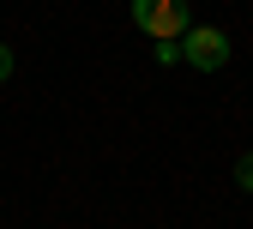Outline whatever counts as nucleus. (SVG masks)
Returning <instances> with one entry per match:
<instances>
[{
    "label": "nucleus",
    "instance_id": "nucleus-1",
    "mask_svg": "<svg viewBox=\"0 0 253 229\" xmlns=\"http://www.w3.org/2000/svg\"><path fill=\"white\" fill-rule=\"evenodd\" d=\"M133 24L145 30V37H187V30H193V12H187V0H133Z\"/></svg>",
    "mask_w": 253,
    "mask_h": 229
},
{
    "label": "nucleus",
    "instance_id": "nucleus-2",
    "mask_svg": "<svg viewBox=\"0 0 253 229\" xmlns=\"http://www.w3.org/2000/svg\"><path fill=\"white\" fill-rule=\"evenodd\" d=\"M181 60H187V67H199V73H217V67L229 60V37H223V30H211V24H193V30L181 37Z\"/></svg>",
    "mask_w": 253,
    "mask_h": 229
},
{
    "label": "nucleus",
    "instance_id": "nucleus-3",
    "mask_svg": "<svg viewBox=\"0 0 253 229\" xmlns=\"http://www.w3.org/2000/svg\"><path fill=\"white\" fill-rule=\"evenodd\" d=\"M235 187H241V193H253V151L235 163Z\"/></svg>",
    "mask_w": 253,
    "mask_h": 229
},
{
    "label": "nucleus",
    "instance_id": "nucleus-4",
    "mask_svg": "<svg viewBox=\"0 0 253 229\" xmlns=\"http://www.w3.org/2000/svg\"><path fill=\"white\" fill-rule=\"evenodd\" d=\"M12 67H18V60H12V48H6V43H0V85H6V79H12Z\"/></svg>",
    "mask_w": 253,
    "mask_h": 229
}]
</instances>
